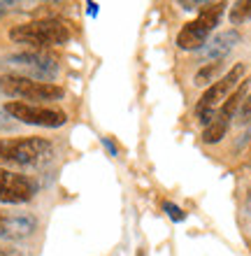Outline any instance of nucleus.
<instances>
[{
    "label": "nucleus",
    "instance_id": "12",
    "mask_svg": "<svg viewBox=\"0 0 251 256\" xmlns=\"http://www.w3.org/2000/svg\"><path fill=\"white\" fill-rule=\"evenodd\" d=\"M228 126H231V122H226V119H221V116L217 114L214 122L203 128V135H200V138H203L205 144H217V142H221L224 135L228 133Z\"/></svg>",
    "mask_w": 251,
    "mask_h": 256
},
{
    "label": "nucleus",
    "instance_id": "1",
    "mask_svg": "<svg viewBox=\"0 0 251 256\" xmlns=\"http://www.w3.org/2000/svg\"><path fill=\"white\" fill-rule=\"evenodd\" d=\"M9 40L21 42V44H33L40 49L58 47L70 40V30L63 21L56 19H40V21H28L21 26H14L9 30Z\"/></svg>",
    "mask_w": 251,
    "mask_h": 256
},
{
    "label": "nucleus",
    "instance_id": "13",
    "mask_svg": "<svg viewBox=\"0 0 251 256\" xmlns=\"http://www.w3.org/2000/svg\"><path fill=\"white\" fill-rule=\"evenodd\" d=\"M221 68H224V66H221V61H217V63H205V66L196 72V77H193V84H196V86H212V84L219 80Z\"/></svg>",
    "mask_w": 251,
    "mask_h": 256
},
{
    "label": "nucleus",
    "instance_id": "2",
    "mask_svg": "<svg viewBox=\"0 0 251 256\" xmlns=\"http://www.w3.org/2000/svg\"><path fill=\"white\" fill-rule=\"evenodd\" d=\"M0 66L7 70L5 74H16V77L44 82V84H54L56 74H58V63H56V58L44 54V52L12 54V56H7V58H2Z\"/></svg>",
    "mask_w": 251,
    "mask_h": 256
},
{
    "label": "nucleus",
    "instance_id": "8",
    "mask_svg": "<svg viewBox=\"0 0 251 256\" xmlns=\"http://www.w3.org/2000/svg\"><path fill=\"white\" fill-rule=\"evenodd\" d=\"M35 194H37V184L30 177L0 168V202L19 205V202H28Z\"/></svg>",
    "mask_w": 251,
    "mask_h": 256
},
{
    "label": "nucleus",
    "instance_id": "14",
    "mask_svg": "<svg viewBox=\"0 0 251 256\" xmlns=\"http://www.w3.org/2000/svg\"><path fill=\"white\" fill-rule=\"evenodd\" d=\"M251 16V0H240L231 7V24L233 26H240L245 24L247 19Z\"/></svg>",
    "mask_w": 251,
    "mask_h": 256
},
{
    "label": "nucleus",
    "instance_id": "4",
    "mask_svg": "<svg viewBox=\"0 0 251 256\" xmlns=\"http://www.w3.org/2000/svg\"><path fill=\"white\" fill-rule=\"evenodd\" d=\"M51 144L42 138L0 140V163L5 166H42L51 158Z\"/></svg>",
    "mask_w": 251,
    "mask_h": 256
},
{
    "label": "nucleus",
    "instance_id": "17",
    "mask_svg": "<svg viewBox=\"0 0 251 256\" xmlns=\"http://www.w3.org/2000/svg\"><path fill=\"white\" fill-rule=\"evenodd\" d=\"M240 116H242V122H249V116H251V96H247V100L242 102V108H240Z\"/></svg>",
    "mask_w": 251,
    "mask_h": 256
},
{
    "label": "nucleus",
    "instance_id": "18",
    "mask_svg": "<svg viewBox=\"0 0 251 256\" xmlns=\"http://www.w3.org/2000/svg\"><path fill=\"white\" fill-rule=\"evenodd\" d=\"M102 144H105V147L109 149V154H112V156H116V147H114V142L109 140V138H102Z\"/></svg>",
    "mask_w": 251,
    "mask_h": 256
},
{
    "label": "nucleus",
    "instance_id": "11",
    "mask_svg": "<svg viewBox=\"0 0 251 256\" xmlns=\"http://www.w3.org/2000/svg\"><path fill=\"white\" fill-rule=\"evenodd\" d=\"M249 82L251 80H245V82H240L238 88L233 91L228 98H226V102L219 108V116L221 119H226V122H231L233 116H235V112H238L240 108H242V102L247 100V91H249Z\"/></svg>",
    "mask_w": 251,
    "mask_h": 256
},
{
    "label": "nucleus",
    "instance_id": "15",
    "mask_svg": "<svg viewBox=\"0 0 251 256\" xmlns=\"http://www.w3.org/2000/svg\"><path fill=\"white\" fill-rule=\"evenodd\" d=\"M163 210L168 212V216L172 219V222H184V219H186V212H184L179 205H175V202L163 200Z\"/></svg>",
    "mask_w": 251,
    "mask_h": 256
},
{
    "label": "nucleus",
    "instance_id": "9",
    "mask_svg": "<svg viewBox=\"0 0 251 256\" xmlns=\"http://www.w3.org/2000/svg\"><path fill=\"white\" fill-rule=\"evenodd\" d=\"M37 228L35 216L30 214H0V238L2 240H23Z\"/></svg>",
    "mask_w": 251,
    "mask_h": 256
},
{
    "label": "nucleus",
    "instance_id": "20",
    "mask_svg": "<svg viewBox=\"0 0 251 256\" xmlns=\"http://www.w3.org/2000/svg\"><path fill=\"white\" fill-rule=\"evenodd\" d=\"M137 256H144V254H142V252H137Z\"/></svg>",
    "mask_w": 251,
    "mask_h": 256
},
{
    "label": "nucleus",
    "instance_id": "7",
    "mask_svg": "<svg viewBox=\"0 0 251 256\" xmlns=\"http://www.w3.org/2000/svg\"><path fill=\"white\" fill-rule=\"evenodd\" d=\"M5 112L21 124H30V126H42V128H61L68 122V114L63 110L42 108V105H30V102H21V100H9L5 105Z\"/></svg>",
    "mask_w": 251,
    "mask_h": 256
},
{
    "label": "nucleus",
    "instance_id": "10",
    "mask_svg": "<svg viewBox=\"0 0 251 256\" xmlns=\"http://www.w3.org/2000/svg\"><path fill=\"white\" fill-rule=\"evenodd\" d=\"M240 33L238 30H224V33L214 35L203 49H200V56L203 61L207 63H217V61H224V56H228L233 49L240 44Z\"/></svg>",
    "mask_w": 251,
    "mask_h": 256
},
{
    "label": "nucleus",
    "instance_id": "16",
    "mask_svg": "<svg viewBox=\"0 0 251 256\" xmlns=\"http://www.w3.org/2000/svg\"><path fill=\"white\" fill-rule=\"evenodd\" d=\"M12 128H14V119L0 108V130H12Z\"/></svg>",
    "mask_w": 251,
    "mask_h": 256
},
{
    "label": "nucleus",
    "instance_id": "3",
    "mask_svg": "<svg viewBox=\"0 0 251 256\" xmlns=\"http://www.w3.org/2000/svg\"><path fill=\"white\" fill-rule=\"evenodd\" d=\"M245 63H238L235 68H231L224 77H219L212 86H207V91L203 94V98L198 100L196 105V119L203 126L212 124L219 114V108L226 102V98L231 96V91L238 88V84L242 82V74H245Z\"/></svg>",
    "mask_w": 251,
    "mask_h": 256
},
{
    "label": "nucleus",
    "instance_id": "5",
    "mask_svg": "<svg viewBox=\"0 0 251 256\" xmlns=\"http://www.w3.org/2000/svg\"><path fill=\"white\" fill-rule=\"evenodd\" d=\"M226 10V2H207L200 10L198 19L189 21L177 35V47L184 52H198L207 44V38L219 26V19Z\"/></svg>",
    "mask_w": 251,
    "mask_h": 256
},
{
    "label": "nucleus",
    "instance_id": "6",
    "mask_svg": "<svg viewBox=\"0 0 251 256\" xmlns=\"http://www.w3.org/2000/svg\"><path fill=\"white\" fill-rule=\"evenodd\" d=\"M0 91L12 98L23 100H61L63 88L56 84H44V82L26 80L16 74H0Z\"/></svg>",
    "mask_w": 251,
    "mask_h": 256
},
{
    "label": "nucleus",
    "instance_id": "19",
    "mask_svg": "<svg viewBox=\"0 0 251 256\" xmlns=\"http://www.w3.org/2000/svg\"><path fill=\"white\" fill-rule=\"evenodd\" d=\"M88 14H91V16L98 14V5H95V2H88Z\"/></svg>",
    "mask_w": 251,
    "mask_h": 256
}]
</instances>
